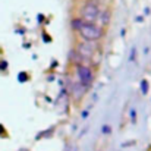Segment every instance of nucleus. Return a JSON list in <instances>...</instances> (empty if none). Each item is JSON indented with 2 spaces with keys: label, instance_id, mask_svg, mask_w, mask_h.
<instances>
[{
  "label": "nucleus",
  "instance_id": "nucleus-1",
  "mask_svg": "<svg viewBox=\"0 0 151 151\" xmlns=\"http://www.w3.org/2000/svg\"><path fill=\"white\" fill-rule=\"evenodd\" d=\"M79 34L82 38L88 40V41H96L101 38L103 35V29L100 27L94 25V24H88V22H84V25L79 28Z\"/></svg>",
  "mask_w": 151,
  "mask_h": 151
},
{
  "label": "nucleus",
  "instance_id": "nucleus-2",
  "mask_svg": "<svg viewBox=\"0 0 151 151\" xmlns=\"http://www.w3.org/2000/svg\"><path fill=\"white\" fill-rule=\"evenodd\" d=\"M81 15H82V21H87L88 24H93L99 15H100V9L99 6L94 3V1H87L84 6H82V10H81Z\"/></svg>",
  "mask_w": 151,
  "mask_h": 151
},
{
  "label": "nucleus",
  "instance_id": "nucleus-3",
  "mask_svg": "<svg viewBox=\"0 0 151 151\" xmlns=\"http://www.w3.org/2000/svg\"><path fill=\"white\" fill-rule=\"evenodd\" d=\"M76 72H78V76H79V81L84 87H88L91 82H93V72L90 68L84 66V65H78L76 68Z\"/></svg>",
  "mask_w": 151,
  "mask_h": 151
},
{
  "label": "nucleus",
  "instance_id": "nucleus-4",
  "mask_svg": "<svg viewBox=\"0 0 151 151\" xmlns=\"http://www.w3.org/2000/svg\"><path fill=\"white\" fill-rule=\"evenodd\" d=\"M94 53V47L91 46V41L88 43H81L78 46V54L82 56V57H91Z\"/></svg>",
  "mask_w": 151,
  "mask_h": 151
},
{
  "label": "nucleus",
  "instance_id": "nucleus-5",
  "mask_svg": "<svg viewBox=\"0 0 151 151\" xmlns=\"http://www.w3.org/2000/svg\"><path fill=\"white\" fill-rule=\"evenodd\" d=\"M99 16H100L101 24H103V25H107V24H109V21H110V10H107V9H106V10H103Z\"/></svg>",
  "mask_w": 151,
  "mask_h": 151
},
{
  "label": "nucleus",
  "instance_id": "nucleus-6",
  "mask_svg": "<svg viewBox=\"0 0 151 151\" xmlns=\"http://www.w3.org/2000/svg\"><path fill=\"white\" fill-rule=\"evenodd\" d=\"M84 25V21L82 19H73L72 21V27H73V29H76V31H79V28Z\"/></svg>",
  "mask_w": 151,
  "mask_h": 151
},
{
  "label": "nucleus",
  "instance_id": "nucleus-7",
  "mask_svg": "<svg viewBox=\"0 0 151 151\" xmlns=\"http://www.w3.org/2000/svg\"><path fill=\"white\" fill-rule=\"evenodd\" d=\"M141 91H142V94H147L148 93V82L145 79L141 81Z\"/></svg>",
  "mask_w": 151,
  "mask_h": 151
},
{
  "label": "nucleus",
  "instance_id": "nucleus-8",
  "mask_svg": "<svg viewBox=\"0 0 151 151\" xmlns=\"http://www.w3.org/2000/svg\"><path fill=\"white\" fill-rule=\"evenodd\" d=\"M18 79H19V82H25L28 78H27V73L25 72H21L19 75H18Z\"/></svg>",
  "mask_w": 151,
  "mask_h": 151
},
{
  "label": "nucleus",
  "instance_id": "nucleus-9",
  "mask_svg": "<svg viewBox=\"0 0 151 151\" xmlns=\"http://www.w3.org/2000/svg\"><path fill=\"white\" fill-rule=\"evenodd\" d=\"M7 69V62L6 60H0V70H6Z\"/></svg>",
  "mask_w": 151,
  "mask_h": 151
},
{
  "label": "nucleus",
  "instance_id": "nucleus-10",
  "mask_svg": "<svg viewBox=\"0 0 151 151\" xmlns=\"http://www.w3.org/2000/svg\"><path fill=\"white\" fill-rule=\"evenodd\" d=\"M103 132H106V134L110 132V128H109V126H104V128H103Z\"/></svg>",
  "mask_w": 151,
  "mask_h": 151
},
{
  "label": "nucleus",
  "instance_id": "nucleus-11",
  "mask_svg": "<svg viewBox=\"0 0 151 151\" xmlns=\"http://www.w3.org/2000/svg\"><path fill=\"white\" fill-rule=\"evenodd\" d=\"M87 116H88V110H85V111L82 113V117H87Z\"/></svg>",
  "mask_w": 151,
  "mask_h": 151
}]
</instances>
